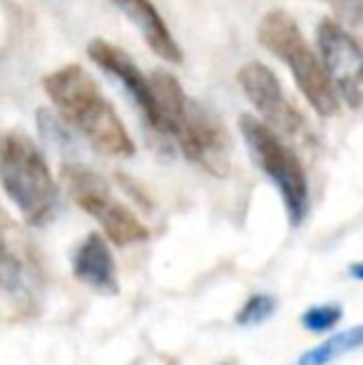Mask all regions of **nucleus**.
Wrapping results in <instances>:
<instances>
[{
	"instance_id": "nucleus-1",
	"label": "nucleus",
	"mask_w": 363,
	"mask_h": 365,
	"mask_svg": "<svg viewBox=\"0 0 363 365\" xmlns=\"http://www.w3.org/2000/svg\"><path fill=\"white\" fill-rule=\"evenodd\" d=\"M150 85L157 102L155 130L172 137L189 162L214 177H227L232 172V140L219 117L192 100L167 70H155Z\"/></svg>"
},
{
	"instance_id": "nucleus-2",
	"label": "nucleus",
	"mask_w": 363,
	"mask_h": 365,
	"mask_svg": "<svg viewBox=\"0 0 363 365\" xmlns=\"http://www.w3.org/2000/svg\"><path fill=\"white\" fill-rule=\"evenodd\" d=\"M43 90L63 122L75 127L97 152L110 157L135 154V142L125 122L80 65H65L43 77Z\"/></svg>"
},
{
	"instance_id": "nucleus-3",
	"label": "nucleus",
	"mask_w": 363,
	"mask_h": 365,
	"mask_svg": "<svg viewBox=\"0 0 363 365\" xmlns=\"http://www.w3.org/2000/svg\"><path fill=\"white\" fill-rule=\"evenodd\" d=\"M0 187L30 226L50 224L58 212V182L45 154L23 132H0Z\"/></svg>"
},
{
	"instance_id": "nucleus-4",
	"label": "nucleus",
	"mask_w": 363,
	"mask_h": 365,
	"mask_svg": "<svg viewBox=\"0 0 363 365\" xmlns=\"http://www.w3.org/2000/svg\"><path fill=\"white\" fill-rule=\"evenodd\" d=\"M259 45L267 48L274 58H279L291 70V77L299 85L301 95L306 97L319 117H334L339 112V95L321 65L319 55L306 43L304 33L296 20L286 10H269L262 18L257 30Z\"/></svg>"
},
{
	"instance_id": "nucleus-5",
	"label": "nucleus",
	"mask_w": 363,
	"mask_h": 365,
	"mask_svg": "<svg viewBox=\"0 0 363 365\" xmlns=\"http://www.w3.org/2000/svg\"><path fill=\"white\" fill-rule=\"evenodd\" d=\"M239 132H242L259 172L267 174L269 182L279 189L291 226H301L309 214V179H306L301 159L281 140L279 132L264 125L259 117L242 115Z\"/></svg>"
},
{
	"instance_id": "nucleus-6",
	"label": "nucleus",
	"mask_w": 363,
	"mask_h": 365,
	"mask_svg": "<svg viewBox=\"0 0 363 365\" xmlns=\"http://www.w3.org/2000/svg\"><path fill=\"white\" fill-rule=\"evenodd\" d=\"M60 179L68 189L70 199L92 219L100 221L102 231L112 244L132 246L150 236L147 226L112 194L110 184L97 172L83 167V164H63Z\"/></svg>"
},
{
	"instance_id": "nucleus-7",
	"label": "nucleus",
	"mask_w": 363,
	"mask_h": 365,
	"mask_svg": "<svg viewBox=\"0 0 363 365\" xmlns=\"http://www.w3.org/2000/svg\"><path fill=\"white\" fill-rule=\"evenodd\" d=\"M316 45L339 100L356 110L363 100V53L356 38L341 23L324 18L316 28Z\"/></svg>"
},
{
	"instance_id": "nucleus-8",
	"label": "nucleus",
	"mask_w": 363,
	"mask_h": 365,
	"mask_svg": "<svg viewBox=\"0 0 363 365\" xmlns=\"http://www.w3.org/2000/svg\"><path fill=\"white\" fill-rule=\"evenodd\" d=\"M239 87L252 102V107L259 112V120L269 125L274 132H284V135H304L306 120L286 97L281 90L279 77L272 73L264 63H247L237 73Z\"/></svg>"
},
{
	"instance_id": "nucleus-9",
	"label": "nucleus",
	"mask_w": 363,
	"mask_h": 365,
	"mask_svg": "<svg viewBox=\"0 0 363 365\" xmlns=\"http://www.w3.org/2000/svg\"><path fill=\"white\" fill-rule=\"evenodd\" d=\"M90 60L102 68L107 75H112L115 80H120V85L127 90V95L132 97V102L137 105V110L142 112L150 127L155 130L157 122V102L155 95H152V85L150 77H145L140 68L135 65V60L127 53H122L117 45L107 43V40H92L88 48Z\"/></svg>"
},
{
	"instance_id": "nucleus-10",
	"label": "nucleus",
	"mask_w": 363,
	"mask_h": 365,
	"mask_svg": "<svg viewBox=\"0 0 363 365\" xmlns=\"http://www.w3.org/2000/svg\"><path fill=\"white\" fill-rule=\"evenodd\" d=\"M110 3L135 25L137 33L145 38V43L150 45V50L157 58L172 65L182 63L180 45H177L175 35L170 33L165 18L160 15L152 0H110Z\"/></svg>"
},
{
	"instance_id": "nucleus-11",
	"label": "nucleus",
	"mask_w": 363,
	"mask_h": 365,
	"mask_svg": "<svg viewBox=\"0 0 363 365\" xmlns=\"http://www.w3.org/2000/svg\"><path fill=\"white\" fill-rule=\"evenodd\" d=\"M73 274L80 284L90 286L97 293H117L120 279H117V264L102 234H90L80 241L73 254Z\"/></svg>"
},
{
	"instance_id": "nucleus-12",
	"label": "nucleus",
	"mask_w": 363,
	"mask_h": 365,
	"mask_svg": "<svg viewBox=\"0 0 363 365\" xmlns=\"http://www.w3.org/2000/svg\"><path fill=\"white\" fill-rule=\"evenodd\" d=\"M361 343H363V328L354 326V328H349V331L331 336L329 341L321 343V346L306 351L304 356L299 358V365H329V363H334L336 358L344 356V353L359 351Z\"/></svg>"
},
{
	"instance_id": "nucleus-13",
	"label": "nucleus",
	"mask_w": 363,
	"mask_h": 365,
	"mask_svg": "<svg viewBox=\"0 0 363 365\" xmlns=\"http://www.w3.org/2000/svg\"><path fill=\"white\" fill-rule=\"evenodd\" d=\"M344 321V308L339 303H324V306H311L301 316V326L311 333H329Z\"/></svg>"
},
{
	"instance_id": "nucleus-14",
	"label": "nucleus",
	"mask_w": 363,
	"mask_h": 365,
	"mask_svg": "<svg viewBox=\"0 0 363 365\" xmlns=\"http://www.w3.org/2000/svg\"><path fill=\"white\" fill-rule=\"evenodd\" d=\"M276 306H279V301H276V296H272V293H254V296L239 308L234 321H237V326H259V323L269 321V318L274 316Z\"/></svg>"
},
{
	"instance_id": "nucleus-15",
	"label": "nucleus",
	"mask_w": 363,
	"mask_h": 365,
	"mask_svg": "<svg viewBox=\"0 0 363 365\" xmlns=\"http://www.w3.org/2000/svg\"><path fill=\"white\" fill-rule=\"evenodd\" d=\"M324 3H329L341 18L351 20V23H356L361 15V0H324Z\"/></svg>"
},
{
	"instance_id": "nucleus-16",
	"label": "nucleus",
	"mask_w": 363,
	"mask_h": 365,
	"mask_svg": "<svg viewBox=\"0 0 363 365\" xmlns=\"http://www.w3.org/2000/svg\"><path fill=\"white\" fill-rule=\"evenodd\" d=\"M10 226V219H8V214H5V209L0 207V236L5 234V229Z\"/></svg>"
},
{
	"instance_id": "nucleus-17",
	"label": "nucleus",
	"mask_w": 363,
	"mask_h": 365,
	"mask_svg": "<svg viewBox=\"0 0 363 365\" xmlns=\"http://www.w3.org/2000/svg\"><path fill=\"white\" fill-rule=\"evenodd\" d=\"M351 276H354L356 281H361L363 279V264H351Z\"/></svg>"
}]
</instances>
